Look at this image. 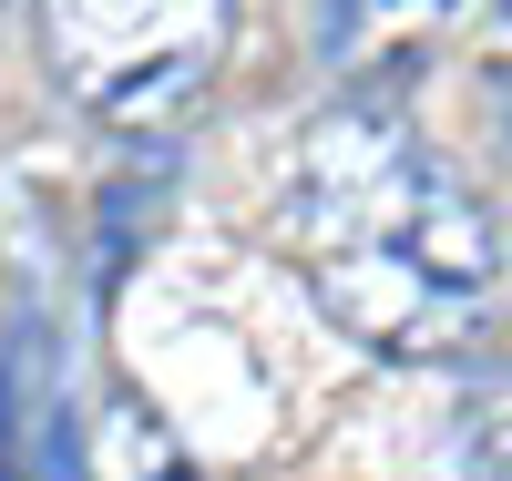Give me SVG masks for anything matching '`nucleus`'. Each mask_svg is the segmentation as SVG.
<instances>
[{
	"label": "nucleus",
	"mask_w": 512,
	"mask_h": 481,
	"mask_svg": "<svg viewBox=\"0 0 512 481\" xmlns=\"http://www.w3.org/2000/svg\"><path fill=\"white\" fill-rule=\"evenodd\" d=\"M277 236L308 297L390 359H461L492 328L502 236L400 103H328L277 174Z\"/></svg>",
	"instance_id": "obj_1"
},
{
	"label": "nucleus",
	"mask_w": 512,
	"mask_h": 481,
	"mask_svg": "<svg viewBox=\"0 0 512 481\" xmlns=\"http://www.w3.org/2000/svg\"><path fill=\"white\" fill-rule=\"evenodd\" d=\"M226 31L236 0H41V52H52L62 93L123 134L185 113L205 72L226 62Z\"/></svg>",
	"instance_id": "obj_2"
},
{
	"label": "nucleus",
	"mask_w": 512,
	"mask_h": 481,
	"mask_svg": "<svg viewBox=\"0 0 512 481\" xmlns=\"http://www.w3.org/2000/svg\"><path fill=\"white\" fill-rule=\"evenodd\" d=\"M451 11H461V0H318V31H328L338 62H369L379 41L431 31V21H451Z\"/></svg>",
	"instance_id": "obj_3"
},
{
	"label": "nucleus",
	"mask_w": 512,
	"mask_h": 481,
	"mask_svg": "<svg viewBox=\"0 0 512 481\" xmlns=\"http://www.w3.org/2000/svg\"><path fill=\"white\" fill-rule=\"evenodd\" d=\"M461 481H512V369L461 389Z\"/></svg>",
	"instance_id": "obj_4"
},
{
	"label": "nucleus",
	"mask_w": 512,
	"mask_h": 481,
	"mask_svg": "<svg viewBox=\"0 0 512 481\" xmlns=\"http://www.w3.org/2000/svg\"><path fill=\"white\" fill-rule=\"evenodd\" d=\"M492 113H502V154H512V62L492 72Z\"/></svg>",
	"instance_id": "obj_5"
},
{
	"label": "nucleus",
	"mask_w": 512,
	"mask_h": 481,
	"mask_svg": "<svg viewBox=\"0 0 512 481\" xmlns=\"http://www.w3.org/2000/svg\"><path fill=\"white\" fill-rule=\"evenodd\" d=\"M502 11H512V0H502Z\"/></svg>",
	"instance_id": "obj_6"
}]
</instances>
